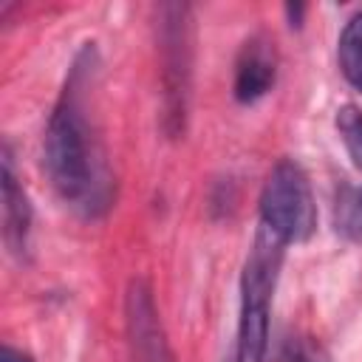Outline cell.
<instances>
[{
  "instance_id": "5b68a950",
  "label": "cell",
  "mask_w": 362,
  "mask_h": 362,
  "mask_svg": "<svg viewBox=\"0 0 362 362\" xmlns=\"http://www.w3.org/2000/svg\"><path fill=\"white\" fill-rule=\"evenodd\" d=\"M124 331L133 362H175L153 288L144 277H133L124 291Z\"/></svg>"
},
{
  "instance_id": "3957f363",
  "label": "cell",
  "mask_w": 362,
  "mask_h": 362,
  "mask_svg": "<svg viewBox=\"0 0 362 362\" xmlns=\"http://www.w3.org/2000/svg\"><path fill=\"white\" fill-rule=\"evenodd\" d=\"M161 59V127L170 139L184 136L192 93V8L164 3L158 8Z\"/></svg>"
},
{
  "instance_id": "7a4b0ae2",
  "label": "cell",
  "mask_w": 362,
  "mask_h": 362,
  "mask_svg": "<svg viewBox=\"0 0 362 362\" xmlns=\"http://www.w3.org/2000/svg\"><path fill=\"white\" fill-rule=\"evenodd\" d=\"M283 255H286V243H280L274 235H269L260 226L243 260V272H240L235 362H266L269 314H272V297L277 288Z\"/></svg>"
},
{
  "instance_id": "6da1fadb",
  "label": "cell",
  "mask_w": 362,
  "mask_h": 362,
  "mask_svg": "<svg viewBox=\"0 0 362 362\" xmlns=\"http://www.w3.org/2000/svg\"><path fill=\"white\" fill-rule=\"evenodd\" d=\"M99 76V48L82 42L42 136V164L54 192L85 221L105 218L116 201V178L96 113Z\"/></svg>"
},
{
  "instance_id": "8fae6325",
  "label": "cell",
  "mask_w": 362,
  "mask_h": 362,
  "mask_svg": "<svg viewBox=\"0 0 362 362\" xmlns=\"http://www.w3.org/2000/svg\"><path fill=\"white\" fill-rule=\"evenodd\" d=\"M0 362H34V359H31L23 348H14L11 342H6V345H3V359H0Z\"/></svg>"
},
{
  "instance_id": "30bf717a",
  "label": "cell",
  "mask_w": 362,
  "mask_h": 362,
  "mask_svg": "<svg viewBox=\"0 0 362 362\" xmlns=\"http://www.w3.org/2000/svg\"><path fill=\"white\" fill-rule=\"evenodd\" d=\"M274 362H334L331 354L314 337H286L274 354Z\"/></svg>"
},
{
  "instance_id": "9c48e42d",
  "label": "cell",
  "mask_w": 362,
  "mask_h": 362,
  "mask_svg": "<svg viewBox=\"0 0 362 362\" xmlns=\"http://www.w3.org/2000/svg\"><path fill=\"white\" fill-rule=\"evenodd\" d=\"M334 124H337V133H339V139H342L354 167L362 170V107L354 105V102L342 105L337 110Z\"/></svg>"
},
{
  "instance_id": "8992f818",
  "label": "cell",
  "mask_w": 362,
  "mask_h": 362,
  "mask_svg": "<svg viewBox=\"0 0 362 362\" xmlns=\"http://www.w3.org/2000/svg\"><path fill=\"white\" fill-rule=\"evenodd\" d=\"M0 187H3V240L17 260H28L34 212H31L28 192L20 181L8 141L3 144V156H0Z\"/></svg>"
},
{
  "instance_id": "277c9868",
  "label": "cell",
  "mask_w": 362,
  "mask_h": 362,
  "mask_svg": "<svg viewBox=\"0 0 362 362\" xmlns=\"http://www.w3.org/2000/svg\"><path fill=\"white\" fill-rule=\"evenodd\" d=\"M260 226L280 243H303L317 229V201L305 170L294 158H280L260 189Z\"/></svg>"
},
{
  "instance_id": "52a82bcc",
  "label": "cell",
  "mask_w": 362,
  "mask_h": 362,
  "mask_svg": "<svg viewBox=\"0 0 362 362\" xmlns=\"http://www.w3.org/2000/svg\"><path fill=\"white\" fill-rule=\"evenodd\" d=\"M277 82V51L272 37L266 34H252L235 59V79H232V93L240 105H252L263 99Z\"/></svg>"
},
{
  "instance_id": "ba28073f",
  "label": "cell",
  "mask_w": 362,
  "mask_h": 362,
  "mask_svg": "<svg viewBox=\"0 0 362 362\" xmlns=\"http://www.w3.org/2000/svg\"><path fill=\"white\" fill-rule=\"evenodd\" d=\"M337 59L345 82L362 93V8H356L337 40Z\"/></svg>"
},
{
  "instance_id": "7c38bea8",
  "label": "cell",
  "mask_w": 362,
  "mask_h": 362,
  "mask_svg": "<svg viewBox=\"0 0 362 362\" xmlns=\"http://www.w3.org/2000/svg\"><path fill=\"white\" fill-rule=\"evenodd\" d=\"M356 215H359V223H362V192H359V198H356Z\"/></svg>"
}]
</instances>
